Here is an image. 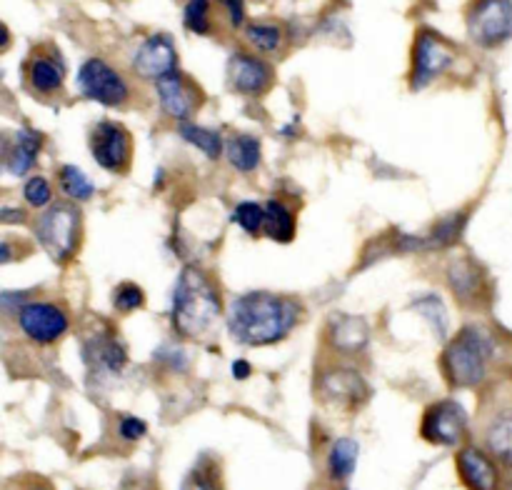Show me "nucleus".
<instances>
[{"label":"nucleus","instance_id":"obj_9","mask_svg":"<svg viewBox=\"0 0 512 490\" xmlns=\"http://www.w3.org/2000/svg\"><path fill=\"white\" fill-rule=\"evenodd\" d=\"M18 325L33 343L50 345L68 333L70 318L60 305L33 300L18 310Z\"/></svg>","mask_w":512,"mask_h":490},{"label":"nucleus","instance_id":"obj_36","mask_svg":"<svg viewBox=\"0 0 512 490\" xmlns=\"http://www.w3.org/2000/svg\"><path fill=\"white\" fill-rule=\"evenodd\" d=\"M233 375H235V378H248V375H250L248 360H235V363H233Z\"/></svg>","mask_w":512,"mask_h":490},{"label":"nucleus","instance_id":"obj_11","mask_svg":"<svg viewBox=\"0 0 512 490\" xmlns=\"http://www.w3.org/2000/svg\"><path fill=\"white\" fill-rule=\"evenodd\" d=\"M23 75L30 90H35L38 95H55L63 88L65 80L63 55L50 43L35 45L33 53L25 60Z\"/></svg>","mask_w":512,"mask_h":490},{"label":"nucleus","instance_id":"obj_14","mask_svg":"<svg viewBox=\"0 0 512 490\" xmlns=\"http://www.w3.org/2000/svg\"><path fill=\"white\" fill-rule=\"evenodd\" d=\"M275 73L265 60L250 53H233L228 60L230 88L243 95H263L273 85Z\"/></svg>","mask_w":512,"mask_h":490},{"label":"nucleus","instance_id":"obj_37","mask_svg":"<svg viewBox=\"0 0 512 490\" xmlns=\"http://www.w3.org/2000/svg\"><path fill=\"white\" fill-rule=\"evenodd\" d=\"M0 215H3L5 223H13V220H18V223H20V220L25 218L23 210H10V208H3V213H0Z\"/></svg>","mask_w":512,"mask_h":490},{"label":"nucleus","instance_id":"obj_32","mask_svg":"<svg viewBox=\"0 0 512 490\" xmlns=\"http://www.w3.org/2000/svg\"><path fill=\"white\" fill-rule=\"evenodd\" d=\"M23 195L33 208H45V205L50 203V198H53V190H50L48 180L35 175V178H30L28 183H25Z\"/></svg>","mask_w":512,"mask_h":490},{"label":"nucleus","instance_id":"obj_13","mask_svg":"<svg viewBox=\"0 0 512 490\" xmlns=\"http://www.w3.org/2000/svg\"><path fill=\"white\" fill-rule=\"evenodd\" d=\"M133 70L140 78H148L158 83L160 78L170 73H178V50L168 35H153L143 40L133 55Z\"/></svg>","mask_w":512,"mask_h":490},{"label":"nucleus","instance_id":"obj_21","mask_svg":"<svg viewBox=\"0 0 512 490\" xmlns=\"http://www.w3.org/2000/svg\"><path fill=\"white\" fill-rule=\"evenodd\" d=\"M323 390L328 398L343 400V403H358L360 390H363V378L350 370H333L323 378Z\"/></svg>","mask_w":512,"mask_h":490},{"label":"nucleus","instance_id":"obj_6","mask_svg":"<svg viewBox=\"0 0 512 490\" xmlns=\"http://www.w3.org/2000/svg\"><path fill=\"white\" fill-rule=\"evenodd\" d=\"M90 153L110 173H128L133 163V135L113 120H100L90 130Z\"/></svg>","mask_w":512,"mask_h":490},{"label":"nucleus","instance_id":"obj_7","mask_svg":"<svg viewBox=\"0 0 512 490\" xmlns=\"http://www.w3.org/2000/svg\"><path fill=\"white\" fill-rule=\"evenodd\" d=\"M468 430V415L458 400H438L428 405L420 420V435L433 445H458Z\"/></svg>","mask_w":512,"mask_h":490},{"label":"nucleus","instance_id":"obj_26","mask_svg":"<svg viewBox=\"0 0 512 490\" xmlns=\"http://www.w3.org/2000/svg\"><path fill=\"white\" fill-rule=\"evenodd\" d=\"M58 180H60V188H63V193L68 195V198L73 200L93 198L95 185L90 183L88 175H85L80 168H75V165H63V168L58 170Z\"/></svg>","mask_w":512,"mask_h":490},{"label":"nucleus","instance_id":"obj_31","mask_svg":"<svg viewBox=\"0 0 512 490\" xmlns=\"http://www.w3.org/2000/svg\"><path fill=\"white\" fill-rule=\"evenodd\" d=\"M413 308L418 310V313H423L425 318H428L430 323H433L435 333H438L440 338H445V330H448V315H445L443 303H440V300L435 298V295H428V298H420L418 303L413 305Z\"/></svg>","mask_w":512,"mask_h":490},{"label":"nucleus","instance_id":"obj_25","mask_svg":"<svg viewBox=\"0 0 512 490\" xmlns=\"http://www.w3.org/2000/svg\"><path fill=\"white\" fill-rule=\"evenodd\" d=\"M228 158L240 173H250L260 165V143L253 135H235L228 143Z\"/></svg>","mask_w":512,"mask_h":490},{"label":"nucleus","instance_id":"obj_15","mask_svg":"<svg viewBox=\"0 0 512 490\" xmlns=\"http://www.w3.org/2000/svg\"><path fill=\"white\" fill-rule=\"evenodd\" d=\"M83 358L90 370H100V373H120L128 363V353L125 345L110 333L108 328H100L90 335L83 343Z\"/></svg>","mask_w":512,"mask_h":490},{"label":"nucleus","instance_id":"obj_39","mask_svg":"<svg viewBox=\"0 0 512 490\" xmlns=\"http://www.w3.org/2000/svg\"><path fill=\"white\" fill-rule=\"evenodd\" d=\"M0 260H3V263H8L10 260V243H3V258Z\"/></svg>","mask_w":512,"mask_h":490},{"label":"nucleus","instance_id":"obj_2","mask_svg":"<svg viewBox=\"0 0 512 490\" xmlns=\"http://www.w3.org/2000/svg\"><path fill=\"white\" fill-rule=\"evenodd\" d=\"M223 313L218 285L205 270L188 265L180 273L173 295V325L183 338L198 340L213 330Z\"/></svg>","mask_w":512,"mask_h":490},{"label":"nucleus","instance_id":"obj_28","mask_svg":"<svg viewBox=\"0 0 512 490\" xmlns=\"http://www.w3.org/2000/svg\"><path fill=\"white\" fill-rule=\"evenodd\" d=\"M245 35H248L250 43H253L258 50H263V53H273V50H278L280 40H283L280 25L270 23V20H255V23H248Z\"/></svg>","mask_w":512,"mask_h":490},{"label":"nucleus","instance_id":"obj_5","mask_svg":"<svg viewBox=\"0 0 512 490\" xmlns=\"http://www.w3.org/2000/svg\"><path fill=\"white\" fill-rule=\"evenodd\" d=\"M78 88L85 98L108 108L125 105L130 98V85L118 70L100 58H90L78 70Z\"/></svg>","mask_w":512,"mask_h":490},{"label":"nucleus","instance_id":"obj_23","mask_svg":"<svg viewBox=\"0 0 512 490\" xmlns=\"http://www.w3.org/2000/svg\"><path fill=\"white\" fill-rule=\"evenodd\" d=\"M180 490H223V473H220L218 460H213L210 455L195 463V468L185 475L183 488Z\"/></svg>","mask_w":512,"mask_h":490},{"label":"nucleus","instance_id":"obj_30","mask_svg":"<svg viewBox=\"0 0 512 490\" xmlns=\"http://www.w3.org/2000/svg\"><path fill=\"white\" fill-rule=\"evenodd\" d=\"M183 18L188 30H193V33L208 35L210 28H213V8L205 0H195V3L185 5Z\"/></svg>","mask_w":512,"mask_h":490},{"label":"nucleus","instance_id":"obj_17","mask_svg":"<svg viewBox=\"0 0 512 490\" xmlns=\"http://www.w3.org/2000/svg\"><path fill=\"white\" fill-rule=\"evenodd\" d=\"M40 148H43V135L35 130L23 128L13 133V140H5L3 145V165L10 175H25L35 165Z\"/></svg>","mask_w":512,"mask_h":490},{"label":"nucleus","instance_id":"obj_1","mask_svg":"<svg viewBox=\"0 0 512 490\" xmlns=\"http://www.w3.org/2000/svg\"><path fill=\"white\" fill-rule=\"evenodd\" d=\"M300 318V305L275 293H245L230 305L228 330L243 345H270L283 340Z\"/></svg>","mask_w":512,"mask_h":490},{"label":"nucleus","instance_id":"obj_27","mask_svg":"<svg viewBox=\"0 0 512 490\" xmlns=\"http://www.w3.org/2000/svg\"><path fill=\"white\" fill-rule=\"evenodd\" d=\"M178 133L183 135L188 143H193L195 148L203 150L208 158H218L220 150H223V143H220V133L208 128H200L195 123H178Z\"/></svg>","mask_w":512,"mask_h":490},{"label":"nucleus","instance_id":"obj_35","mask_svg":"<svg viewBox=\"0 0 512 490\" xmlns=\"http://www.w3.org/2000/svg\"><path fill=\"white\" fill-rule=\"evenodd\" d=\"M225 10L230 13V20H233V25L243 23V5L235 3V0H228V3H225Z\"/></svg>","mask_w":512,"mask_h":490},{"label":"nucleus","instance_id":"obj_12","mask_svg":"<svg viewBox=\"0 0 512 490\" xmlns=\"http://www.w3.org/2000/svg\"><path fill=\"white\" fill-rule=\"evenodd\" d=\"M158 90L160 105L168 115H173L180 123H188V118L193 113H198V108L203 105V90L195 85L193 78H188L185 73H170L165 78H160L155 83Z\"/></svg>","mask_w":512,"mask_h":490},{"label":"nucleus","instance_id":"obj_29","mask_svg":"<svg viewBox=\"0 0 512 490\" xmlns=\"http://www.w3.org/2000/svg\"><path fill=\"white\" fill-rule=\"evenodd\" d=\"M233 223H238L245 233L258 235L265 228V205L253 203V200H243L233 210Z\"/></svg>","mask_w":512,"mask_h":490},{"label":"nucleus","instance_id":"obj_24","mask_svg":"<svg viewBox=\"0 0 512 490\" xmlns=\"http://www.w3.org/2000/svg\"><path fill=\"white\" fill-rule=\"evenodd\" d=\"M450 283H453L455 295L460 300H465V303L480 298V288H483V283H480V270L475 265H470L468 260H458L453 265V270H450Z\"/></svg>","mask_w":512,"mask_h":490},{"label":"nucleus","instance_id":"obj_18","mask_svg":"<svg viewBox=\"0 0 512 490\" xmlns=\"http://www.w3.org/2000/svg\"><path fill=\"white\" fill-rule=\"evenodd\" d=\"M368 323L358 315H333L328 323V343L340 353H358L368 345Z\"/></svg>","mask_w":512,"mask_h":490},{"label":"nucleus","instance_id":"obj_8","mask_svg":"<svg viewBox=\"0 0 512 490\" xmlns=\"http://www.w3.org/2000/svg\"><path fill=\"white\" fill-rule=\"evenodd\" d=\"M453 63L455 50L440 35H435L433 30H420L413 48V73H410V83H413L415 90L425 88V85H430V80L445 73Z\"/></svg>","mask_w":512,"mask_h":490},{"label":"nucleus","instance_id":"obj_10","mask_svg":"<svg viewBox=\"0 0 512 490\" xmlns=\"http://www.w3.org/2000/svg\"><path fill=\"white\" fill-rule=\"evenodd\" d=\"M470 35L483 48H495L512 38V3L488 0L475 5L468 18Z\"/></svg>","mask_w":512,"mask_h":490},{"label":"nucleus","instance_id":"obj_4","mask_svg":"<svg viewBox=\"0 0 512 490\" xmlns=\"http://www.w3.org/2000/svg\"><path fill=\"white\" fill-rule=\"evenodd\" d=\"M40 245L55 263H68L80 248L83 235V215L73 203H55L45 210L35 225Z\"/></svg>","mask_w":512,"mask_h":490},{"label":"nucleus","instance_id":"obj_16","mask_svg":"<svg viewBox=\"0 0 512 490\" xmlns=\"http://www.w3.org/2000/svg\"><path fill=\"white\" fill-rule=\"evenodd\" d=\"M458 473L465 488L470 490H498L500 475L493 460L475 445H468L458 453Z\"/></svg>","mask_w":512,"mask_h":490},{"label":"nucleus","instance_id":"obj_3","mask_svg":"<svg viewBox=\"0 0 512 490\" xmlns=\"http://www.w3.org/2000/svg\"><path fill=\"white\" fill-rule=\"evenodd\" d=\"M495 355V340L478 325H465L443 353V373L455 388L480 385Z\"/></svg>","mask_w":512,"mask_h":490},{"label":"nucleus","instance_id":"obj_20","mask_svg":"<svg viewBox=\"0 0 512 490\" xmlns=\"http://www.w3.org/2000/svg\"><path fill=\"white\" fill-rule=\"evenodd\" d=\"M485 443L495 458L512 465V413H500L490 420L485 430Z\"/></svg>","mask_w":512,"mask_h":490},{"label":"nucleus","instance_id":"obj_22","mask_svg":"<svg viewBox=\"0 0 512 490\" xmlns=\"http://www.w3.org/2000/svg\"><path fill=\"white\" fill-rule=\"evenodd\" d=\"M358 453H360V448L353 438L335 440L333 450H330V455H328L330 478L338 480V483L348 480L350 475H353L355 463H358Z\"/></svg>","mask_w":512,"mask_h":490},{"label":"nucleus","instance_id":"obj_33","mask_svg":"<svg viewBox=\"0 0 512 490\" xmlns=\"http://www.w3.org/2000/svg\"><path fill=\"white\" fill-rule=\"evenodd\" d=\"M145 305V293L133 283H123L118 290H115V308L123 310V313H130L135 308H143Z\"/></svg>","mask_w":512,"mask_h":490},{"label":"nucleus","instance_id":"obj_38","mask_svg":"<svg viewBox=\"0 0 512 490\" xmlns=\"http://www.w3.org/2000/svg\"><path fill=\"white\" fill-rule=\"evenodd\" d=\"M28 490H53V488H50V483H45V480H35Z\"/></svg>","mask_w":512,"mask_h":490},{"label":"nucleus","instance_id":"obj_34","mask_svg":"<svg viewBox=\"0 0 512 490\" xmlns=\"http://www.w3.org/2000/svg\"><path fill=\"white\" fill-rule=\"evenodd\" d=\"M118 430L125 440H138L145 435V423L140 418H133V415H125V418H120Z\"/></svg>","mask_w":512,"mask_h":490},{"label":"nucleus","instance_id":"obj_19","mask_svg":"<svg viewBox=\"0 0 512 490\" xmlns=\"http://www.w3.org/2000/svg\"><path fill=\"white\" fill-rule=\"evenodd\" d=\"M265 235L278 243H290L295 238V215L280 200H268L265 203Z\"/></svg>","mask_w":512,"mask_h":490}]
</instances>
